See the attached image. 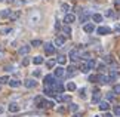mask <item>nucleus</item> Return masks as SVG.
<instances>
[{"mask_svg": "<svg viewBox=\"0 0 120 117\" xmlns=\"http://www.w3.org/2000/svg\"><path fill=\"white\" fill-rule=\"evenodd\" d=\"M41 21V13L39 11H31L27 16V24L30 27H37Z\"/></svg>", "mask_w": 120, "mask_h": 117, "instance_id": "1", "label": "nucleus"}, {"mask_svg": "<svg viewBox=\"0 0 120 117\" xmlns=\"http://www.w3.org/2000/svg\"><path fill=\"white\" fill-rule=\"evenodd\" d=\"M52 89H53L55 93H61V92H64V85H62L59 80H56V82L52 85Z\"/></svg>", "mask_w": 120, "mask_h": 117, "instance_id": "2", "label": "nucleus"}, {"mask_svg": "<svg viewBox=\"0 0 120 117\" xmlns=\"http://www.w3.org/2000/svg\"><path fill=\"white\" fill-rule=\"evenodd\" d=\"M74 21H76V15H74V13H67V15L64 16V22H65L67 25L73 24Z\"/></svg>", "mask_w": 120, "mask_h": 117, "instance_id": "3", "label": "nucleus"}, {"mask_svg": "<svg viewBox=\"0 0 120 117\" xmlns=\"http://www.w3.org/2000/svg\"><path fill=\"white\" fill-rule=\"evenodd\" d=\"M53 45L56 46V48H62V46L65 45V37H64V36H58L56 39H55Z\"/></svg>", "mask_w": 120, "mask_h": 117, "instance_id": "4", "label": "nucleus"}, {"mask_svg": "<svg viewBox=\"0 0 120 117\" xmlns=\"http://www.w3.org/2000/svg\"><path fill=\"white\" fill-rule=\"evenodd\" d=\"M24 85H25V87L33 89V87L37 86V80H34V79H27V80H24Z\"/></svg>", "mask_w": 120, "mask_h": 117, "instance_id": "5", "label": "nucleus"}, {"mask_svg": "<svg viewBox=\"0 0 120 117\" xmlns=\"http://www.w3.org/2000/svg\"><path fill=\"white\" fill-rule=\"evenodd\" d=\"M34 101H36V104H37V107H40V108H46V99L43 96H36Z\"/></svg>", "mask_w": 120, "mask_h": 117, "instance_id": "6", "label": "nucleus"}, {"mask_svg": "<svg viewBox=\"0 0 120 117\" xmlns=\"http://www.w3.org/2000/svg\"><path fill=\"white\" fill-rule=\"evenodd\" d=\"M45 52L48 53V55L55 53V45H53V43H46V45H45Z\"/></svg>", "mask_w": 120, "mask_h": 117, "instance_id": "7", "label": "nucleus"}, {"mask_svg": "<svg viewBox=\"0 0 120 117\" xmlns=\"http://www.w3.org/2000/svg\"><path fill=\"white\" fill-rule=\"evenodd\" d=\"M55 82H56L55 80V76H52V74H48V76L45 77V85L46 86H52Z\"/></svg>", "mask_w": 120, "mask_h": 117, "instance_id": "8", "label": "nucleus"}, {"mask_svg": "<svg viewBox=\"0 0 120 117\" xmlns=\"http://www.w3.org/2000/svg\"><path fill=\"white\" fill-rule=\"evenodd\" d=\"M96 31H98V34H101V36H107V34H110V33H111V30L108 28V27H98V28H96Z\"/></svg>", "mask_w": 120, "mask_h": 117, "instance_id": "9", "label": "nucleus"}, {"mask_svg": "<svg viewBox=\"0 0 120 117\" xmlns=\"http://www.w3.org/2000/svg\"><path fill=\"white\" fill-rule=\"evenodd\" d=\"M79 58H80V53H79V50H77V49H73L71 52H70V59L73 61V62H76V61L79 59Z\"/></svg>", "mask_w": 120, "mask_h": 117, "instance_id": "10", "label": "nucleus"}, {"mask_svg": "<svg viewBox=\"0 0 120 117\" xmlns=\"http://www.w3.org/2000/svg\"><path fill=\"white\" fill-rule=\"evenodd\" d=\"M64 76H65V68L64 67H59L55 70V77H58V79H62Z\"/></svg>", "mask_w": 120, "mask_h": 117, "instance_id": "11", "label": "nucleus"}, {"mask_svg": "<svg viewBox=\"0 0 120 117\" xmlns=\"http://www.w3.org/2000/svg\"><path fill=\"white\" fill-rule=\"evenodd\" d=\"M99 98H101L99 89H95V91H94V98H92V102H94V104H98V102H99Z\"/></svg>", "mask_w": 120, "mask_h": 117, "instance_id": "12", "label": "nucleus"}, {"mask_svg": "<svg viewBox=\"0 0 120 117\" xmlns=\"http://www.w3.org/2000/svg\"><path fill=\"white\" fill-rule=\"evenodd\" d=\"M89 16H90V13H89V12H87V11H83L79 19H80V22H82V24H85V22H86V19H89Z\"/></svg>", "mask_w": 120, "mask_h": 117, "instance_id": "13", "label": "nucleus"}, {"mask_svg": "<svg viewBox=\"0 0 120 117\" xmlns=\"http://www.w3.org/2000/svg\"><path fill=\"white\" fill-rule=\"evenodd\" d=\"M98 82L101 83V85H108V83H110V79H108V76L101 74V76H98Z\"/></svg>", "mask_w": 120, "mask_h": 117, "instance_id": "14", "label": "nucleus"}, {"mask_svg": "<svg viewBox=\"0 0 120 117\" xmlns=\"http://www.w3.org/2000/svg\"><path fill=\"white\" fill-rule=\"evenodd\" d=\"M74 74H76V68L73 67V65L67 67V70H65V76H67V77H73Z\"/></svg>", "mask_w": 120, "mask_h": 117, "instance_id": "15", "label": "nucleus"}, {"mask_svg": "<svg viewBox=\"0 0 120 117\" xmlns=\"http://www.w3.org/2000/svg\"><path fill=\"white\" fill-rule=\"evenodd\" d=\"M28 52H30V46L28 45H25V46H22V48L18 49V53L19 55H28Z\"/></svg>", "mask_w": 120, "mask_h": 117, "instance_id": "16", "label": "nucleus"}, {"mask_svg": "<svg viewBox=\"0 0 120 117\" xmlns=\"http://www.w3.org/2000/svg\"><path fill=\"white\" fill-rule=\"evenodd\" d=\"M108 108H110V102H108V101L99 102V110H101V111H107Z\"/></svg>", "mask_w": 120, "mask_h": 117, "instance_id": "17", "label": "nucleus"}, {"mask_svg": "<svg viewBox=\"0 0 120 117\" xmlns=\"http://www.w3.org/2000/svg\"><path fill=\"white\" fill-rule=\"evenodd\" d=\"M45 95L46 96H52V95H55V92H53V89H52V86H45Z\"/></svg>", "mask_w": 120, "mask_h": 117, "instance_id": "18", "label": "nucleus"}, {"mask_svg": "<svg viewBox=\"0 0 120 117\" xmlns=\"http://www.w3.org/2000/svg\"><path fill=\"white\" fill-rule=\"evenodd\" d=\"M56 62H58V64H61L62 67H64V65L67 64V57H65V55H59V57L56 58Z\"/></svg>", "mask_w": 120, "mask_h": 117, "instance_id": "19", "label": "nucleus"}, {"mask_svg": "<svg viewBox=\"0 0 120 117\" xmlns=\"http://www.w3.org/2000/svg\"><path fill=\"white\" fill-rule=\"evenodd\" d=\"M9 111H11V113H18V111H19V105L15 104V102H12V104L9 105Z\"/></svg>", "mask_w": 120, "mask_h": 117, "instance_id": "20", "label": "nucleus"}, {"mask_svg": "<svg viewBox=\"0 0 120 117\" xmlns=\"http://www.w3.org/2000/svg\"><path fill=\"white\" fill-rule=\"evenodd\" d=\"M83 30H85L86 33H92L95 30V27H94V24H85L83 25Z\"/></svg>", "mask_w": 120, "mask_h": 117, "instance_id": "21", "label": "nucleus"}, {"mask_svg": "<svg viewBox=\"0 0 120 117\" xmlns=\"http://www.w3.org/2000/svg\"><path fill=\"white\" fill-rule=\"evenodd\" d=\"M58 101H61V102H70L71 101V96L70 95H61V96H58Z\"/></svg>", "mask_w": 120, "mask_h": 117, "instance_id": "22", "label": "nucleus"}, {"mask_svg": "<svg viewBox=\"0 0 120 117\" xmlns=\"http://www.w3.org/2000/svg\"><path fill=\"white\" fill-rule=\"evenodd\" d=\"M62 33H65V36H67V37H71V28H70V27H68L67 24L62 27Z\"/></svg>", "mask_w": 120, "mask_h": 117, "instance_id": "23", "label": "nucleus"}, {"mask_svg": "<svg viewBox=\"0 0 120 117\" xmlns=\"http://www.w3.org/2000/svg\"><path fill=\"white\" fill-rule=\"evenodd\" d=\"M9 15H11V9H4L0 12V18H9Z\"/></svg>", "mask_w": 120, "mask_h": 117, "instance_id": "24", "label": "nucleus"}, {"mask_svg": "<svg viewBox=\"0 0 120 117\" xmlns=\"http://www.w3.org/2000/svg\"><path fill=\"white\" fill-rule=\"evenodd\" d=\"M92 19L95 22H101L102 21V15H101V13H94V15H92Z\"/></svg>", "mask_w": 120, "mask_h": 117, "instance_id": "25", "label": "nucleus"}, {"mask_svg": "<svg viewBox=\"0 0 120 117\" xmlns=\"http://www.w3.org/2000/svg\"><path fill=\"white\" fill-rule=\"evenodd\" d=\"M117 77H119V73H117V71H111V73H110V76H108L110 82H114Z\"/></svg>", "mask_w": 120, "mask_h": 117, "instance_id": "26", "label": "nucleus"}, {"mask_svg": "<svg viewBox=\"0 0 120 117\" xmlns=\"http://www.w3.org/2000/svg\"><path fill=\"white\" fill-rule=\"evenodd\" d=\"M9 85H11V87H19L21 82L19 80H9Z\"/></svg>", "mask_w": 120, "mask_h": 117, "instance_id": "27", "label": "nucleus"}, {"mask_svg": "<svg viewBox=\"0 0 120 117\" xmlns=\"http://www.w3.org/2000/svg\"><path fill=\"white\" fill-rule=\"evenodd\" d=\"M43 61H45L43 57H40V55H39V57H36V58L33 59V62H34L36 65H40V64H43Z\"/></svg>", "mask_w": 120, "mask_h": 117, "instance_id": "28", "label": "nucleus"}, {"mask_svg": "<svg viewBox=\"0 0 120 117\" xmlns=\"http://www.w3.org/2000/svg\"><path fill=\"white\" fill-rule=\"evenodd\" d=\"M80 71H82V73H86V74H87V73L90 71V68L87 67V64L85 62V64H82V67H80Z\"/></svg>", "mask_w": 120, "mask_h": 117, "instance_id": "29", "label": "nucleus"}, {"mask_svg": "<svg viewBox=\"0 0 120 117\" xmlns=\"http://www.w3.org/2000/svg\"><path fill=\"white\" fill-rule=\"evenodd\" d=\"M105 15H107V16H110V18H114V19L117 18V13L114 12V11H110V9H108L107 12H105Z\"/></svg>", "mask_w": 120, "mask_h": 117, "instance_id": "30", "label": "nucleus"}, {"mask_svg": "<svg viewBox=\"0 0 120 117\" xmlns=\"http://www.w3.org/2000/svg\"><path fill=\"white\" fill-rule=\"evenodd\" d=\"M6 83H9V77L8 76H2L0 77V85H6Z\"/></svg>", "mask_w": 120, "mask_h": 117, "instance_id": "31", "label": "nucleus"}, {"mask_svg": "<svg viewBox=\"0 0 120 117\" xmlns=\"http://www.w3.org/2000/svg\"><path fill=\"white\" fill-rule=\"evenodd\" d=\"M80 57L89 61V59H90V53H89V52H82V53H80Z\"/></svg>", "mask_w": 120, "mask_h": 117, "instance_id": "32", "label": "nucleus"}, {"mask_svg": "<svg viewBox=\"0 0 120 117\" xmlns=\"http://www.w3.org/2000/svg\"><path fill=\"white\" fill-rule=\"evenodd\" d=\"M113 92L116 93V95H120V85H114V87H113Z\"/></svg>", "mask_w": 120, "mask_h": 117, "instance_id": "33", "label": "nucleus"}, {"mask_svg": "<svg viewBox=\"0 0 120 117\" xmlns=\"http://www.w3.org/2000/svg\"><path fill=\"white\" fill-rule=\"evenodd\" d=\"M67 89H68V91H76V85H74L73 82H70V83L67 85Z\"/></svg>", "mask_w": 120, "mask_h": 117, "instance_id": "34", "label": "nucleus"}, {"mask_svg": "<svg viewBox=\"0 0 120 117\" xmlns=\"http://www.w3.org/2000/svg\"><path fill=\"white\" fill-rule=\"evenodd\" d=\"M53 107H55L53 101H46V108H53Z\"/></svg>", "mask_w": 120, "mask_h": 117, "instance_id": "35", "label": "nucleus"}, {"mask_svg": "<svg viewBox=\"0 0 120 117\" xmlns=\"http://www.w3.org/2000/svg\"><path fill=\"white\" fill-rule=\"evenodd\" d=\"M86 64H87V67H89L90 70H92V68H94V67H95V61H94V59H89V61H87V62H86Z\"/></svg>", "mask_w": 120, "mask_h": 117, "instance_id": "36", "label": "nucleus"}, {"mask_svg": "<svg viewBox=\"0 0 120 117\" xmlns=\"http://www.w3.org/2000/svg\"><path fill=\"white\" fill-rule=\"evenodd\" d=\"M46 65H48L49 68H53V67H55V61L50 59V61H48V62H46Z\"/></svg>", "mask_w": 120, "mask_h": 117, "instance_id": "37", "label": "nucleus"}, {"mask_svg": "<svg viewBox=\"0 0 120 117\" xmlns=\"http://www.w3.org/2000/svg\"><path fill=\"white\" fill-rule=\"evenodd\" d=\"M89 82H92V83H95V82H98V76H89Z\"/></svg>", "mask_w": 120, "mask_h": 117, "instance_id": "38", "label": "nucleus"}, {"mask_svg": "<svg viewBox=\"0 0 120 117\" xmlns=\"http://www.w3.org/2000/svg\"><path fill=\"white\" fill-rule=\"evenodd\" d=\"M68 8H70V6H68V3H62L61 4V9H62L64 12H68Z\"/></svg>", "mask_w": 120, "mask_h": 117, "instance_id": "39", "label": "nucleus"}, {"mask_svg": "<svg viewBox=\"0 0 120 117\" xmlns=\"http://www.w3.org/2000/svg\"><path fill=\"white\" fill-rule=\"evenodd\" d=\"M113 111H114V114H116V116H120V105H116Z\"/></svg>", "mask_w": 120, "mask_h": 117, "instance_id": "40", "label": "nucleus"}, {"mask_svg": "<svg viewBox=\"0 0 120 117\" xmlns=\"http://www.w3.org/2000/svg\"><path fill=\"white\" fill-rule=\"evenodd\" d=\"M70 110L71 111H77V110H79V105H77V104H71L70 105Z\"/></svg>", "mask_w": 120, "mask_h": 117, "instance_id": "41", "label": "nucleus"}, {"mask_svg": "<svg viewBox=\"0 0 120 117\" xmlns=\"http://www.w3.org/2000/svg\"><path fill=\"white\" fill-rule=\"evenodd\" d=\"M18 16H19V12H16V13H11V15H9V18H11V19H16Z\"/></svg>", "mask_w": 120, "mask_h": 117, "instance_id": "42", "label": "nucleus"}, {"mask_svg": "<svg viewBox=\"0 0 120 117\" xmlns=\"http://www.w3.org/2000/svg\"><path fill=\"white\" fill-rule=\"evenodd\" d=\"M31 45H33V46H40L41 45V40H33V42H31Z\"/></svg>", "mask_w": 120, "mask_h": 117, "instance_id": "43", "label": "nucleus"}, {"mask_svg": "<svg viewBox=\"0 0 120 117\" xmlns=\"http://www.w3.org/2000/svg\"><path fill=\"white\" fill-rule=\"evenodd\" d=\"M4 70H6V71H13V65H6V67H4Z\"/></svg>", "mask_w": 120, "mask_h": 117, "instance_id": "44", "label": "nucleus"}, {"mask_svg": "<svg viewBox=\"0 0 120 117\" xmlns=\"http://www.w3.org/2000/svg\"><path fill=\"white\" fill-rule=\"evenodd\" d=\"M9 31H12V28H3L2 30V34H8Z\"/></svg>", "mask_w": 120, "mask_h": 117, "instance_id": "45", "label": "nucleus"}, {"mask_svg": "<svg viewBox=\"0 0 120 117\" xmlns=\"http://www.w3.org/2000/svg\"><path fill=\"white\" fill-rule=\"evenodd\" d=\"M98 70H101V71H104V70H105V65H104V64H98Z\"/></svg>", "mask_w": 120, "mask_h": 117, "instance_id": "46", "label": "nucleus"}, {"mask_svg": "<svg viewBox=\"0 0 120 117\" xmlns=\"http://www.w3.org/2000/svg\"><path fill=\"white\" fill-rule=\"evenodd\" d=\"M85 92H86L85 89H80V93H79V95H80L82 98H85V96H86V95H85Z\"/></svg>", "mask_w": 120, "mask_h": 117, "instance_id": "47", "label": "nucleus"}, {"mask_svg": "<svg viewBox=\"0 0 120 117\" xmlns=\"http://www.w3.org/2000/svg\"><path fill=\"white\" fill-rule=\"evenodd\" d=\"M107 99L113 101V99H114V95H113V93H108V95H107Z\"/></svg>", "mask_w": 120, "mask_h": 117, "instance_id": "48", "label": "nucleus"}, {"mask_svg": "<svg viewBox=\"0 0 120 117\" xmlns=\"http://www.w3.org/2000/svg\"><path fill=\"white\" fill-rule=\"evenodd\" d=\"M33 74H34L36 77H39V76H40V70H34V73H33Z\"/></svg>", "mask_w": 120, "mask_h": 117, "instance_id": "49", "label": "nucleus"}, {"mask_svg": "<svg viewBox=\"0 0 120 117\" xmlns=\"http://www.w3.org/2000/svg\"><path fill=\"white\" fill-rule=\"evenodd\" d=\"M114 30H116L117 33H120V24H116V25H114Z\"/></svg>", "mask_w": 120, "mask_h": 117, "instance_id": "50", "label": "nucleus"}, {"mask_svg": "<svg viewBox=\"0 0 120 117\" xmlns=\"http://www.w3.org/2000/svg\"><path fill=\"white\" fill-rule=\"evenodd\" d=\"M55 28H56V30H59V28H61V24H59V22L56 21V22H55Z\"/></svg>", "mask_w": 120, "mask_h": 117, "instance_id": "51", "label": "nucleus"}, {"mask_svg": "<svg viewBox=\"0 0 120 117\" xmlns=\"http://www.w3.org/2000/svg\"><path fill=\"white\" fill-rule=\"evenodd\" d=\"M73 117H83V116H82L80 113H76V114H74V116H73Z\"/></svg>", "mask_w": 120, "mask_h": 117, "instance_id": "52", "label": "nucleus"}, {"mask_svg": "<svg viewBox=\"0 0 120 117\" xmlns=\"http://www.w3.org/2000/svg\"><path fill=\"white\" fill-rule=\"evenodd\" d=\"M3 55H4V52H3L2 49H0V58H3Z\"/></svg>", "mask_w": 120, "mask_h": 117, "instance_id": "53", "label": "nucleus"}, {"mask_svg": "<svg viewBox=\"0 0 120 117\" xmlns=\"http://www.w3.org/2000/svg\"><path fill=\"white\" fill-rule=\"evenodd\" d=\"M3 111H4V108H3V107H0V114H2Z\"/></svg>", "mask_w": 120, "mask_h": 117, "instance_id": "54", "label": "nucleus"}, {"mask_svg": "<svg viewBox=\"0 0 120 117\" xmlns=\"http://www.w3.org/2000/svg\"><path fill=\"white\" fill-rule=\"evenodd\" d=\"M114 3H116V4H120V0H114Z\"/></svg>", "mask_w": 120, "mask_h": 117, "instance_id": "55", "label": "nucleus"}, {"mask_svg": "<svg viewBox=\"0 0 120 117\" xmlns=\"http://www.w3.org/2000/svg\"><path fill=\"white\" fill-rule=\"evenodd\" d=\"M6 2H9V3H13V2H16V0H6Z\"/></svg>", "mask_w": 120, "mask_h": 117, "instance_id": "56", "label": "nucleus"}, {"mask_svg": "<svg viewBox=\"0 0 120 117\" xmlns=\"http://www.w3.org/2000/svg\"><path fill=\"white\" fill-rule=\"evenodd\" d=\"M104 117H114V116H111V114H105Z\"/></svg>", "mask_w": 120, "mask_h": 117, "instance_id": "57", "label": "nucleus"}, {"mask_svg": "<svg viewBox=\"0 0 120 117\" xmlns=\"http://www.w3.org/2000/svg\"><path fill=\"white\" fill-rule=\"evenodd\" d=\"M0 2H4V0H0Z\"/></svg>", "mask_w": 120, "mask_h": 117, "instance_id": "58", "label": "nucleus"}, {"mask_svg": "<svg viewBox=\"0 0 120 117\" xmlns=\"http://www.w3.org/2000/svg\"><path fill=\"white\" fill-rule=\"evenodd\" d=\"M95 117H99V116H95Z\"/></svg>", "mask_w": 120, "mask_h": 117, "instance_id": "59", "label": "nucleus"}, {"mask_svg": "<svg viewBox=\"0 0 120 117\" xmlns=\"http://www.w3.org/2000/svg\"><path fill=\"white\" fill-rule=\"evenodd\" d=\"M9 117H12V116H9Z\"/></svg>", "mask_w": 120, "mask_h": 117, "instance_id": "60", "label": "nucleus"}]
</instances>
